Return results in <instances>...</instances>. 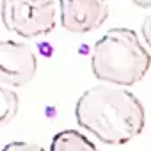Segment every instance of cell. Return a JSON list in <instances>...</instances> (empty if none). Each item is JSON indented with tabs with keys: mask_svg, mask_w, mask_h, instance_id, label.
<instances>
[{
	"mask_svg": "<svg viewBox=\"0 0 151 151\" xmlns=\"http://www.w3.org/2000/svg\"><path fill=\"white\" fill-rule=\"evenodd\" d=\"M109 13L107 0H59L60 25L73 34H87L100 29Z\"/></svg>",
	"mask_w": 151,
	"mask_h": 151,
	"instance_id": "obj_5",
	"label": "cell"
},
{
	"mask_svg": "<svg viewBox=\"0 0 151 151\" xmlns=\"http://www.w3.org/2000/svg\"><path fill=\"white\" fill-rule=\"evenodd\" d=\"M20 109V98L13 87L0 84V126L11 123Z\"/></svg>",
	"mask_w": 151,
	"mask_h": 151,
	"instance_id": "obj_7",
	"label": "cell"
},
{
	"mask_svg": "<svg viewBox=\"0 0 151 151\" xmlns=\"http://www.w3.org/2000/svg\"><path fill=\"white\" fill-rule=\"evenodd\" d=\"M2 151H45L43 146L36 144V142H27V140H14L9 142L2 147Z\"/></svg>",
	"mask_w": 151,
	"mask_h": 151,
	"instance_id": "obj_8",
	"label": "cell"
},
{
	"mask_svg": "<svg viewBox=\"0 0 151 151\" xmlns=\"http://www.w3.org/2000/svg\"><path fill=\"white\" fill-rule=\"evenodd\" d=\"M75 117L80 128L110 146L133 140L146 126V110L139 98L112 84L89 87L77 100Z\"/></svg>",
	"mask_w": 151,
	"mask_h": 151,
	"instance_id": "obj_1",
	"label": "cell"
},
{
	"mask_svg": "<svg viewBox=\"0 0 151 151\" xmlns=\"http://www.w3.org/2000/svg\"><path fill=\"white\" fill-rule=\"evenodd\" d=\"M140 34H142V37H144V43H146L147 48L151 50V14L144 18L142 27H140Z\"/></svg>",
	"mask_w": 151,
	"mask_h": 151,
	"instance_id": "obj_9",
	"label": "cell"
},
{
	"mask_svg": "<svg viewBox=\"0 0 151 151\" xmlns=\"http://www.w3.org/2000/svg\"><path fill=\"white\" fill-rule=\"evenodd\" d=\"M0 18L9 32L34 39L55 29L57 6L55 0H2Z\"/></svg>",
	"mask_w": 151,
	"mask_h": 151,
	"instance_id": "obj_3",
	"label": "cell"
},
{
	"mask_svg": "<svg viewBox=\"0 0 151 151\" xmlns=\"http://www.w3.org/2000/svg\"><path fill=\"white\" fill-rule=\"evenodd\" d=\"M37 57L27 43L0 41V84L7 87H23L36 77Z\"/></svg>",
	"mask_w": 151,
	"mask_h": 151,
	"instance_id": "obj_4",
	"label": "cell"
},
{
	"mask_svg": "<svg viewBox=\"0 0 151 151\" xmlns=\"http://www.w3.org/2000/svg\"><path fill=\"white\" fill-rule=\"evenodd\" d=\"M149 66L151 55L132 29H110L93 46L91 69L105 84L133 86L146 77Z\"/></svg>",
	"mask_w": 151,
	"mask_h": 151,
	"instance_id": "obj_2",
	"label": "cell"
},
{
	"mask_svg": "<svg viewBox=\"0 0 151 151\" xmlns=\"http://www.w3.org/2000/svg\"><path fill=\"white\" fill-rule=\"evenodd\" d=\"M50 151H98L94 142L77 130H62L52 139Z\"/></svg>",
	"mask_w": 151,
	"mask_h": 151,
	"instance_id": "obj_6",
	"label": "cell"
},
{
	"mask_svg": "<svg viewBox=\"0 0 151 151\" xmlns=\"http://www.w3.org/2000/svg\"><path fill=\"white\" fill-rule=\"evenodd\" d=\"M133 4H137L139 7H151V0H132Z\"/></svg>",
	"mask_w": 151,
	"mask_h": 151,
	"instance_id": "obj_10",
	"label": "cell"
}]
</instances>
